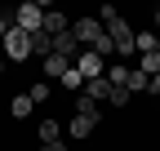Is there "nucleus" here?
Masks as SVG:
<instances>
[{"label":"nucleus","mask_w":160,"mask_h":151,"mask_svg":"<svg viewBox=\"0 0 160 151\" xmlns=\"http://www.w3.org/2000/svg\"><path fill=\"white\" fill-rule=\"evenodd\" d=\"M151 22H156V27H160V9H156V13H151Z\"/></svg>","instance_id":"obj_25"},{"label":"nucleus","mask_w":160,"mask_h":151,"mask_svg":"<svg viewBox=\"0 0 160 151\" xmlns=\"http://www.w3.org/2000/svg\"><path fill=\"white\" fill-rule=\"evenodd\" d=\"M129 98H133L129 89H111V107H129Z\"/></svg>","instance_id":"obj_21"},{"label":"nucleus","mask_w":160,"mask_h":151,"mask_svg":"<svg viewBox=\"0 0 160 151\" xmlns=\"http://www.w3.org/2000/svg\"><path fill=\"white\" fill-rule=\"evenodd\" d=\"M13 27H18V31H27V36L45 31V5H36V0H22V5H18V13H13Z\"/></svg>","instance_id":"obj_2"},{"label":"nucleus","mask_w":160,"mask_h":151,"mask_svg":"<svg viewBox=\"0 0 160 151\" xmlns=\"http://www.w3.org/2000/svg\"><path fill=\"white\" fill-rule=\"evenodd\" d=\"M107 80H111V89H125V80H129V67H125V62H111V67H107Z\"/></svg>","instance_id":"obj_14"},{"label":"nucleus","mask_w":160,"mask_h":151,"mask_svg":"<svg viewBox=\"0 0 160 151\" xmlns=\"http://www.w3.org/2000/svg\"><path fill=\"white\" fill-rule=\"evenodd\" d=\"M138 71L156 76V71H160V53H156V49H151V53H142V58H138Z\"/></svg>","instance_id":"obj_18"},{"label":"nucleus","mask_w":160,"mask_h":151,"mask_svg":"<svg viewBox=\"0 0 160 151\" xmlns=\"http://www.w3.org/2000/svg\"><path fill=\"white\" fill-rule=\"evenodd\" d=\"M0 76H5V58H0Z\"/></svg>","instance_id":"obj_26"},{"label":"nucleus","mask_w":160,"mask_h":151,"mask_svg":"<svg viewBox=\"0 0 160 151\" xmlns=\"http://www.w3.org/2000/svg\"><path fill=\"white\" fill-rule=\"evenodd\" d=\"M133 45H138V53H151L156 49V36L151 31H133Z\"/></svg>","instance_id":"obj_19"},{"label":"nucleus","mask_w":160,"mask_h":151,"mask_svg":"<svg viewBox=\"0 0 160 151\" xmlns=\"http://www.w3.org/2000/svg\"><path fill=\"white\" fill-rule=\"evenodd\" d=\"M156 53H160V36H156Z\"/></svg>","instance_id":"obj_27"},{"label":"nucleus","mask_w":160,"mask_h":151,"mask_svg":"<svg viewBox=\"0 0 160 151\" xmlns=\"http://www.w3.org/2000/svg\"><path fill=\"white\" fill-rule=\"evenodd\" d=\"M71 36H76V45L93 49V40L102 36V22H98V18H76V22H71Z\"/></svg>","instance_id":"obj_4"},{"label":"nucleus","mask_w":160,"mask_h":151,"mask_svg":"<svg viewBox=\"0 0 160 151\" xmlns=\"http://www.w3.org/2000/svg\"><path fill=\"white\" fill-rule=\"evenodd\" d=\"M31 53L49 58V53H53V36H49V31H36V36H31Z\"/></svg>","instance_id":"obj_11"},{"label":"nucleus","mask_w":160,"mask_h":151,"mask_svg":"<svg viewBox=\"0 0 160 151\" xmlns=\"http://www.w3.org/2000/svg\"><path fill=\"white\" fill-rule=\"evenodd\" d=\"M76 116H89V120H98V102L80 93V98H76Z\"/></svg>","instance_id":"obj_16"},{"label":"nucleus","mask_w":160,"mask_h":151,"mask_svg":"<svg viewBox=\"0 0 160 151\" xmlns=\"http://www.w3.org/2000/svg\"><path fill=\"white\" fill-rule=\"evenodd\" d=\"M93 124H98V120H89V116H71V120H67V134L80 142V138H89V134H93Z\"/></svg>","instance_id":"obj_9"},{"label":"nucleus","mask_w":160,"mask_h":151,"mask_svg":"<svg viewBox=\"0 0 160 151\" xmlns=\"http://www.w3.org/2000/svg\"><path fill=\"white\" fill-rule=\"evenodd\" d=\"M9 27H13V18H5V13H0V40L9 36Z\"/></svg>","instance_id":"obj_23"},{"label":"nucleus","mask_w":160,"mask_h":151,"mask_svg":"<svg viewBox=\"0 0 160 151\" xmlns=\"http://www.w3.org/2000/svg\"><path fill=\"white\" fill-rule=\"evenodd\" d=\"M102 31L111 36L116 58H129V53H138V45H133V27L125 22V13H120V18H111V22H102Z\"/></svg>","instance_id":"obj_1"},{"label":"nucleus","mask_w":160,"mask_h":151,"mask_svg":"<svg viewBox=\"0 0 160 151\" xmlns=\"http://www.w3.org/2000/svg\"><path fill=\"white\" fill-rule=\"evenodd\" d=\"M76 71L85 76V85H89V80H98V76H107V62L98 58L93 49H80V58H76Z\"/></svg>","instance_id":"obj_5"},{"label":"nucleus","mask_w":160,"mask_h":151,"mask_svg":"<svg viewBox=\"0 0 160 151\" xmlns=\"http://www.w3.org/2000/svg\"><path fill=\"white\" fill-rule=\"evenodd\" d=\"M40 151H67V142L58 138V142H40Z\"/></svg>","instance_id":"obj_22"},{"label":"nucleus","mask_w":160,"mask_h":151,"mask_svg":"<svg viewBox=\"0 0 160 151\" xmlns=\"http://www.w3.org/2000/svg\"><path fill=\"white\" fill-rule=\"evenodd\" d=\"M58 138H62L58 120H40V142H58Z\"/></svg>","instance_id":"obj_15"},{"label":"nucleus","mask_w":160,"mask_h":151,"mask_svg":"<svg viewBox=\"0 0 160 151\" xmlns=\"http://www.w3.org/2000/svg\"><path fill=\"white\" fill-rule=\"evenodd\" d=\"M45 31H49V36L71 31V18H67V13H58V9H45Z\"/></svg>","instance_id":"obj_8"},{"label":"nucleus","mask_w":160,"mask_h":151,"mask_svg":"<svg viewBox=\"0 0 160 151\" xmlns=\"http://www.w3.org/2000/svg\"><path fill=\"white\" fill-rule=\"evenodd\" d=\"M151 93H160V71H156V76H151Z\"/></svg>","instance_id":"obj_24"},{"label":"nucleus","mask_w":160,"mask_h":151,"mask_svg":"<svg viewBox=\"0 0 160 151\" xmlns=\"http://www.w3.org/2000/svg\"><path fill=\"white\" fill-rule=\"evenodd\" d=\"M0 49H5V58H9V62H27V58H31V36H27V31H18V27H9V36L0 40Z\"/></svg>","instance_id":"obj_3"},{"label":"nucleus","mask_w":160,"mask_h":151,"mask_svg":"<svg viewBox=\"0 0 160 151\" xmlns=\"http://www.w3.org/2000/svg\"><path fill=\"white\" fill-rule=\"evenodd\" d=\"M9 116H13V120H27V116H31V98H27V93L9 98Z\"/></svg>","instance_id":"obj_12"},{"label":"nucleus","mask_w":160,"mask_h":151,"mask_svg":"<svg viewBox=\"0 0 160 151\" xmlns=\"http://www.w3.org/2000/svg\"><path fill=\"white\" fill-rule=\"evenodd\" d=\"M125 89H129V93H151V76H147V71H138V67H129Z\"/></svg>","instance_id":"obj_10"},{"label":"nucleus","mask_w":160,"mask_h":151,"mask_svg":"<svg viewBox=\"0 0 160 151\" xmlns=\"http://www.w3.org/2000/svg\"><path fill=\"white\" fill-rule=\"evenodd\" d=\"M85 98H93V102H111V80H107V76L89 80V85H85Z\"/></svg>","instance_id":"obj_7"},{"label":"nucleus","mask_w":160,"mask_h":151,"mask_svg":"<svg viewBox=\"0 0 160 151\" xmlns=\"http://www.w3.org/2000/svg\"><path fill=\"white\" fill-rule=\"evenodd\" d=\"M62 85H67V89H76V93H85V76H80V71L71 67V71L62 76Z\"/></svg>","instance_id":"obj_20"},{"label":"nucleus","mask_w":160,"mask_h":151,"mask_svg":"<svg viewBox=\"0 0 160 151\" xmlns=\"http://www.w3.org/2000/svg\"><path fill=\"white\" fill-rule=\"evenodd\" d=\"M27 98H31V107H40V102H49V85H45V80H36V85L27 89Z\"/></svg>","instance_id":"obj_17"},{"label":"nucleus","mask_w":160,"mask_h":151,"mask_svg":"<svg viewBox=\"0 0 160 151\" xmlns=\"http://www.w3.org/2000/svg\"><path fill=\"white\" fill-rule=\"evenodd\" d=\"M93 53H98V58H102V62H107V58L116 62V45H111V36H107V31H102V36H98V40H93Z\"/></svg>","instance_id":"obj_13"},{"label":"nucleus","mask_w":160,"mask_h":151,"mask_svg":"<svg viewBox=\"0 0 160 151\" xmlns=\"http://www.w3.org/2000/svg\"><path fill=\"white\" fill-rule=\"evenodd\" d=\"M71 67H76V62L67 58V53H49V58H45V80H62Z\"/></svg>","instance_id":"obj_6"}]
</instances>
